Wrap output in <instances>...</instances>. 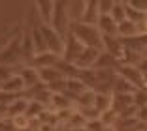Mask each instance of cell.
Here are the masks:
<instances>
[{
    "instance_id": "8",
    "label": "cell",
    "mask_w": 147,
    "mask_h": 131,
    "mask_svg": "<svg viewBox=\"0 0 147 131\" xmlns=\"http://www.w3.org/2000/svg\"><path fill=\"white\" fill-rule=\"evenodd\" d=\"M100 19V6L98 2H87L85 4V11H83V17L79 23H85V25H94Z\"/></svg>"
},
{
    "instance_id": "3",
    "label": "cell",
    "mask_w": 147,
    "mask_h": 131,
    "mask_svg": "<svg viewBox=\"0 0 147 131\" xmlns=\"http://www.w3.org/2000/svg\"><path fill=\"white\" fill-rule=\"evenodd\" d=\"M72 15H70V4L68 2H55V11H53L51 26L59 32L61 36H68L72 30Z\"/></svg>"
},
{
    "instance_id": "9",
    "label": "cell",
    "mask_w": 147,
    "mask_h": 131,
    "mask_svg": "<svg viewBox=\"0 0 147 131\" xmlns=\"http://www.w3.org/2000/svg\"><path fill=\"white\" fill-rule=\"evenodd\" d=\"M109 15H111L119 25H121L123 21H126V2H115Z\"/></svg>"
},
{
    "instance_id": "7",
    "label": "cell",
    "mask_w": 147,
    "mask_h": 131,
    "mask_svg": "<svg viewBox=\"0 0 147 131\" xmlns=\"http://www.w3.org/2000/svg\"><path fill=\"white\" fill-rule=\"evenodd\" d=\"M61 60H62V56L53 55V53L45 51V53H40V55H36L34 60L30 62V66H34V68L40 71V69H47V68H57Z\"/></svg>"
},
{
    "instance_id": "1",
    "label": "cell",
    "mask_w": 147,
    "mask_h": 131,
    "mask_svg": "<svg viewBox=\"0 0 147 131\" xmlns=\"http://www.w3.org/2000/svg\"><path fill=\"white\" fill-rule=\"evenodd\" d=\"M0 64L15 69L26 66L25 55H23V34H15L11 39L4 43V47L0 49Z\"/></svg>"
},
{
    "instance_id": "2",
    "label": "cell",
    "mask_w": 147,
    "mask_h": 131,
    "mask_svg": "<svg viewBox=\"0 0 147 131\" xmlns=\"http://www.w3.org/2000/svg\"><path fill=\"white\" fill-rule=\"evenodd\" d=\"M79 41L85 47H91V49H96V51H104V36L98 30V26L94 25H85V23H74L72 30H70Z\"/></svg>"
},
{
    "instance_id": "5",
    "label": "cell",
    "mask_w": 147,
    "mask_h": 131,
    "mask_svg": "<svg viewBox=\"0 0 147 131\" xmlns=\"http://www.w3.org/2000/svg\"><path fill=\"white\" fill-rule=\"evenodd\" d=\"M83 49H85V45H83L81 41H79L76 36L70 32L68 36H66V47H64V55H62V60H66V62H76L78 60V56L83 53Z\"/></svg>"
},
{
    "instance_id": "10",
    "label": "cell",
    "mask_w": 147,
    "mask_h": 131,
    "mask_svg": "<svg viewBox=\"0 0 147 131\" xmlns=\"http://www.w3.org/2000/svg\"><path fill=\"white\" fill-rule=\"evenodd\" d=\"M106 124L102 122L100 118H94V120H87V124H85V129L87 131H106Z\"/></svg>"
},
{
    "instance_id": "11",
    "label": "cell",
    "mask_w": 147,
    "mask_h": 131,
    "mask_svg": "<svg viewBox=\"0 0 147 131\" xmlns=\"http://www.w3.org/2000/svg\"><path fill=\"white\" fill-rule=\"evenodd\" d=\"M143 58H147V51H145V53H143Z\"/></svg>"
},
{
    "instance_id": "6",
    "label": "cell",
    "mask_w": 147,
    "mask_h": 131,
    "mask_svg": "<svg viewBox=\"0 0 147 131\" xmlns=\"http://www.w3.org/2000/svg\"><path fill=\"white\" fill-rule=\"evenodd\" d=\"M17 73H19V77H21V80H23V84H25L26 90L34 88L36 84H40V82H42V79H40V71L34 68V66H30V64L21 66Z\"/></svg>"
},
{
    "instance_id": "4",
    "label": "cell",
    "mask_w": 147,
    "mask_h": 131,
    "mask_svg": "<svg viewBox=\"0 0 147 131\" xmlns=\"http://www.w3.org/2000/svg\"><path fill=\"white\" fill-rule=\"evenodd\" d=\"M42 34H43L45 47H47L49 53L59 55V56L64 55V47H66V38L64 36H61L51 25H43V23H42Z\"/></svg>"
}]
</instances>
